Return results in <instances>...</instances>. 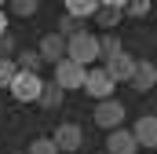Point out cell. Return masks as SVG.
I'll list each match as a JSON object with an SVG mask.
<instances>
[{
    "label": "cell",
    "instance_id": "7402d4cb",
    "mask_svg": "<svg viewBox=\"0 0 157 154\" xmlns=\"http://www.w3.org/2000/svg\"><path fill=\"white\" fill-rule=\"evenodd\" d=\"M7 33V18H4V11H0V37Z\"/></svg>",
    "mask_w": 157,
    "mask_h": 154
},
{
    "label": "cell",
    "instance_id": "ffe728a7",
    "mask_svg": "<svg viewBox=\"0 0 157 154\" xmlns=\"http://www.w3.org/2000/svg\"><path fill=\"white\" fill-rule=\"evenodd\" d=\"M150 0H132V4H124V15H150Z\"/></svg>",
    "mask_w": 157,
    "mask_h": 154
},
{
    "label": "cell",
    "instance_id": "52a82bcc",
    "mask_svg": "<svg viewBox=\"0 0 157 154\" xmlns=\"http://www.w3.org/2000/svg\"><path fill=\"white\" fill-rule=\"evenodd\" d=\"M51 143H55V147H59V151H80V143H84V132H80V125H73V121H70V125H59V132H55V136H51Z\"/></svg>",
    "mask_w": 157,
    "mask_h": 154
},
{
    "label": "cell",
    "instance_id": "9a60e30c",
    "mask_svg": "<svg viewBox=\"0 0 157 154\" xmlns=\"http://www.w3.org/2000/svg\"><path fill=\"white\" fill-rule=\"evenodd\" d=\"M40 107H48V110H51V107H59V103H62V88H59V84H55V81H44V88H40V99H37Z\"/></svg>",
    "mask_w": 157,
    "mask_h": 154
},
{
    "label": "cell",
    "instance_id": "7c38bea8",
    "mask_svg": "<svg viewBox=\"0 0 157 154\" xmlns=\"http://www.w3.org/2000/svg\"><path fill=\"white\" fill-rule=\"evenodd\" d=\"M121 18H124V4L121 0H102L99 11H95V22H102V26H117Z\"/></svg>",
    "mask_w": 157,
    "mask_h": 154
},
{
    "label": "cell",
    "instance_id": "9c48e42d",
    "mask_svg": "<svg viewBox=\"0 0 157 154\" xmlns=\"http://www.w3.org/2000/svg\"><path fill=\"white\" fill-rule=\"evenodd\" d=\"M135 63H139V59H132L128 51H121V55H113V59H110L102 70H106V74H110V81L117 84V81H132V74H135Z\"/></svg>",
    "mask_w": 157,
    "mask_h": 154
},
{
    "label": "cell",
    "instance_id": "ba28073f",
    "mask_svg": "<svg viewBox=\"0 0 157 154\" xmlns=\"http://www.w3.org/2000/svg\"><path fill=\"white\" fill-rule=\"evenodd\" d=\"M132 136H135V143L139 147H157V117L154 114H143L132 128H128Z\"/></svg>",
    "mask_w": 157,
    "mask_h": 154
},
{
    "label": "cell",
    "instance_id": "30bf717a",
    "mask_svg": "<svg viewBox=\"0 0 157 154\" xmlns=\"http://www.w3.org/2000/svg\"><path fill=\"white\" fill-rule=\"evenodd\" d=\"M106 154H139V143L128 128H113L106 136Z\"/></svg>",
    "mask_w": 157,
    "mask_h": 154
},
{
    "label": "cell",
    "instance_id": "5b68a950",
    "mask_svg": "<svg viewBox=\"0 0 157 154\" xmlns=\"http://www.w3.org/2000/svg\"><path fill=\"white\" fill-rule=\"evenodd\" d=\"M121 121H124V103L117 99H102L99 107H95V125H102V128H121Z\"/></svg>",
    "mask_w": 157,
    "mask_h": 154
},
{
    "label": "cell",
    "instance_id": "7a4b0ae2",
    "mask_svg": "<svg viewBox=\"0 0 157 154\" xmlns=\"http://www.w3.org/2000/svg\"><path fill=\"white\" fill-rule=\"evenodd\" d=\"M40 88H44V81H40L37 74H15V81H11V95L18 99V103H37L40 99Z\"/></svg>",
    "mask_w": 157,
    "mask_h": 154
},
{
    "label": "cell",
    "instance_id": "5bb4252c",
    "mask_svg": "<svg viewBox=\"0 0 157 154\" xmlns=\"http://www.w3.org/2000/svg\"><path fill=\"white\" fill-rule=\"evenodd\" d=\"M40 66H44V63H40V55H37V51H29V48H22V51H18V59H15V70H22V74H37Z\"/></svg>",
    "mask_w": 157,
    "mask_h": 154
},
{
    "label": "cell",
    "instance_id": "ac0fdd59",
    "mask_svg": "<svg viewBox=\"0 0 157 154\" xmlns=\"http://www.w3.org/2000/svg\"><path fill=\"white\" fill-rule=\"evenodd\" d=\"M80 30H84V26H80L77 18H70V15H66V18H59V37H62V40H70V37H77Z\"/></svg>",
    "mask_w": 157,
    "mask_h": 154
},
{
    "label": "cell",
    "instance_id": "8fae6325",
    "mask_svg": "<svg viewBox=\"0 0 157 154\" xmlns=\"http://www.w3.org/2000/svg\"><path fill=\"white\" fill-rule=\"evenodd\" d=\"M135 92H150V88H157V66L154 63H135V74H132V81H128Z\"/></svg>",
    "mask_w": 157,
    "mask_h": 154
},
{
    "label": "cell",
    "instance_id": "6da1fadb",
    "mask_svg": "<svg viewBox=\"0 0 157 154\" xmlns=\"http://www.w3.org/2000/svg\"><path fill=\"white\" fill-rule=\"evenodd\" d=\"M66 59L88 70V63H95V59H99V37H95V33H88V30H80L77 37L66 40Z\"/></svg>",
    "mask_w": 157,
    "mask_h": 154
},
{
    "label": "cell",
    "instance_id": "603a6c76",
    "mask_svg": "<svg viewBox=\"0 0 157 154\" xmlns=\"http://www.w3.org/2000/svg\"><path fill=\"white\" fill-rule=\"evenodd\" d=\"M0 11H4V7H0Z\"/></svg>",
    "mask_w": 157,
    "mask_h": 154
},
{
    "label": "cell",
    "instance_id": "e0dca14e",
    "mask_svg": "<svg viewBox=\"0 0 157 154\" xmlns=\"http://www.w3.org/2000/svg\"><path fill=\"white\" fill-rule=\"evenodd\" d=\"M26 154H59V147L51 143V136H37L33 143H29V151Z\"/></svg>",
    "mask_w": 157,
    "mask_h": 154
},
{
    "label": "cell",
    "instance_id": "44dd1931",
    "mask_svg": "<svg viewBox=\"0 0 157 154\" xmlns=\"http://www.w3.org/2000/svg\"><path fill=\"white\" fill-rule=\"evenodd\" d=\"M37 0H15V4H11V11H15V15H37Z\"/></svg>",
    "mask_w": 157,
    "mask_h": 154
},
{
    "label": "cell",
    "instance_id": "d6986e66",
    "mask_svg": "<svg viewBox=\"0 0 157 154\" xmlns=\"http://www.w3.org/2000/svg\"><path fill=\"white\" fill-rule=\"evenodd\" d=\"M15 59H0V88H11V81H15Z\"/></svg>",
    "mask_w": 157,
    "mask_h": 154
},
{
    "label": "cell",
    "instance_id": "2e32d148",
    "mask_svg": "<svg viewBox=\"0 0 157 154\" xmlns=\"http://www.w3.org/2000/svg\"><path fill=\"white\" fill-rule=\"evenodd\" d=\"M121 51H124V48H121L117 37H99V59H106V63H110V59L121 55Z\"/></svg>",
    "mask_w": 157,
    "mask_h": 154
},
{
    "label": "cell",
    "instance_id": "4fadbf2b",
    "mask_svg": "<svg viewBox=\"0 0 157 154\" xmlns=\"http://www.w3.org/2000/svg\"><path fill=\"white\" fill-rule=\"evenodd\" d=\"M95 11H99V0H70V4H66V15H70V18H84V15H88V18H95Z\"/></svg>",
    "mask_w": 157,
    "mask_h": 154
},
{
    "label": "cell",
    "instance_id": "8992f818",
    "mask_svg": "<svg viewBox=\"0 0 157 154\" xmlns=\"http://www.w3.org/2000/svg\"><path fill=\"white\" fill-rule=\"evenodd\" d=\"M37 55H40V63H51V66H59V63L66 59V40L59 37V33H44V37H40Z\"/></svg>",
    "mask_w": 157,
    "mask_h": 154
},
{
    "label": "cell",
    "instance_id": "3957f363",
    "mask_svg": "<svg viewBox=\"0 0 157 154\" xmlns=\"http://www.w3.org/2000/svg\"><path fill=\"white\" fill-rule=\"evenodd\" d=\"M84 77H88V70H84V66H77V63H70V59H62V63L55 66V84H59L62 92L84 88Z\"/></svg>",
    "mask_w": 157,
    "mask_h": 154
},
{
    "label": "cell",
    "instance_id": "277c9868",
    "mask_svg": "<svg viewBox=\"0 0 157 154\" xmlns=\"http://www.w3.org/2000/svg\"><path fill=\"white\" fill-rule=\"evenodd\" d=\"M113 88H117V84L110 81L106 70H88V77H84V92H88V95H95V99L102 103V99H113Z\"/></svg>",
    "mask_w": 157,
    "mask_h": 154
}]
</instances>
